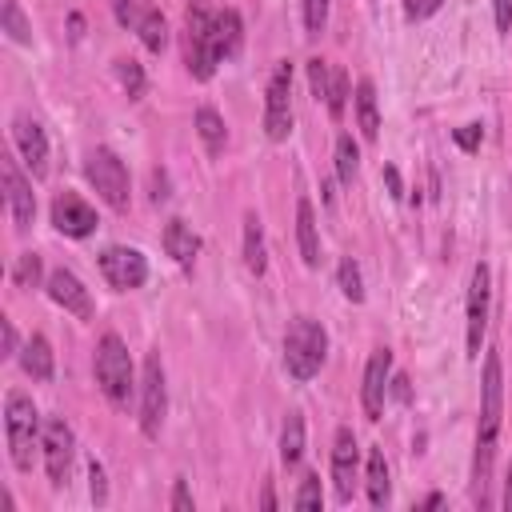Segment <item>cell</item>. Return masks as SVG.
<instances>
[{
  "label": "cell",
  "mask_w": 512,
  "mask_h": 512,
  "mask_svg": "<svg viewBox=\"0 0 512 512\" xmlns=\"http://www.w3.org/2000/svg\"><path fill=\"white\" fill-rule=\"evenodd\" d=\"M500 416H504V368H500V356L488 352L480 372V424H476V452H472V488L480 504H484V484H488L496 440H500Z\"/></svg>",
  "instance_id": "obj_1"
},
{
  "label": "cell",
  "mask_w": 512,
  "mask_h": 512,
  "mask_svg": "<svg viewBox=\"0 0 512 512\" xmlns=\"http://www.w3.org/2000/svg\"><path fill=\"white\" fill-rule=\"evenodd\" d=\"M324 356H328V332H324V324L312 320V316H296L288 324V332H284V368H288V376L300 380V384L312 380L320 372Z\"/></svg>",
  "instance_id": "obj_2"
},
{
  "label": "cell",
  "mask_w": 512,
  "mask_h": 512,
  "mask_svg": "<svg viewBox=\"0 0 512 512\" xmlns=\"http://www.w3.org/2000/svg\"><path fill=\"white\" fill-rule=\"evenodd\" d=\"M4 436H8V456L20 472L32 468V448L44 440V428H40V412L32 404L28 392L12 388L4 396Z\"/></svg>",
  "instance_id": "obj_3"
},
{
  "label": "cell",
  "mask_w": 512,
  "mask_h": 512,
  "mask_svg": "<svg viewBox=\"0 0 512 512\" xmlns=\"http://www.w3.org/2000/svg\"><path fill=\"white\" fill-rule=\"evenodd\" d=\"M132 356H128V344L116 336V332H104L100 344H96V384L100 392L108 396V404L124 408L128 396H132Z\"/></svg>",
  "instance_id": "obj_4"
},
{
  "label": "cell",
  "mask_w": 512,
  "mask_h": 512,
  "mask_svg": "<svg viewBox=\"0 0 512 512\" xmlns=\"http://www.w3.org/2000/svg\"><path fill=\"white\" fill-rule=\"evenodd\" d=\"M212 20L216 12H208V0H192L184 12V60L192 80H212L220 56L212 48Z\"/></svg>",
  "instance_id": "obj_5"
},
{
  "label": "cell",
  "mask_w": 512,
  "mask_h": 512,
  "mask_svg": "<svg viewBox=\"0 0 512 512\" xmlns=\"http://www.w3.org/2000/svg\"><path fill=\"white\" fill-rule=\"evenodd\" d=\"M84 172L112 212H128V168L112 148H92L84 160Z\"/></svg>",
  "instance_id": "obj_6"
},
{
  "label": "cell",
  "mask_w": 512,
  "mask_h": 512,
  "mask_svg": "<svg viewBox=\"0 0 512 512\" xmlns=\"http://www.w3.org/2000/svg\"><path fill=\"white\" fill-rule=\"evenodd\" d=\"M288 96H292V64L280 60L268 76V96H264V136L272 144L288 140V132H292V100Z\"/></svg>",
  "instance_id": "obj_7"
},
{
  "label": "cell",
  "mask_w": 512,
  "mask_h": 512,
  "mask_svg": "<svg viewBox=\"0 0 512 512\" xmlns=\"http://www.w3.org/2000/svg\"><path fill=\"white\" fill-rule=\"evenodd\" d=\"M488 296H492V272H488V264L480 260V264L472 268L468 304H464V344H468V360L480 356V340H484V328H488Z\"/></svg>",
  "instance_id": "obj_8"
},
{
  "label": "cell",
  "mask_w": 512,
  "mask_h": 512,
  "mask_svg": "<svg viewBox=\"0 0 512 512\" xmlns=\"http://www.w3.org/2000/svg\"><path fill=\"white\" fill-rule=\"evenodd\" d=\"M164 408H168V388H164V364L156 352H148L144 372H140V432L156 436L164 424Z\"/></svg>",
  "instance_id": "obj_9"
},
{
  "label": "cell",
  "mask_w": 512,
  "mask_h": 512,
  "mask_svg": "<svg viewBox=\"0 0 512 512\" xmlns=\"http://www.w3.org/2000/svg\"><path fill=\"white\" fill-rule=\"evenodd\" d=\"M40 448H44V468H48V480L60 488V484L68 480L72 452H76V436H72L68 420L48 416V420H44V440H40Z\"/></svg>",
  "instance_id": "obj_10"
},
{
  "label": "cell",
  "mask_w": 512,
  "mask_h": 512,
  "mask_svg": "<svg viewBox=\"0 0 512 512\" xmlns=\"http://www.w3.org/2000/svg\"><path fill=\"white\" fill-rule=\"evenodd\" d=\"M100 272H104V280H108L116 292H132V288H140V284L148 280V260H144L136 248L112 244V248L100 252Z\"/></svg>",
  "instance_id": "obj_11"
},
{
  "label": "cell",
  "mask_w": 512,
  "mask_h": 512,
  "mask_svg": "<svg viewBox=\"0 0 512 512\" xmlns=\"http://www.w3.org/2000/svg\"><path fill=\"white\" fill-rule=\"evenodd\" d=\"M356 472H360V444L352 428H336L332 436V484H336V500L348 504L356 492Z\"/></svg>",
  "instance_id": "obj_12"
},
{
  "label": "cell",
  "mask_w": 512,
  "mask_h": 512,
  "mask_svg": "<svg viewBox=\"0 0 512 512\" xmlns=\"http://www.w3.org/2000/svg\"><path fill=\"white\" fill-rule=\"evenodd\" d=\"M4 204H8V216H12V224L24 232V228H32V220H36V196H32V180L16 168V160L12 156H4Z\"/></svg>",
  "instance_id": "obj_13"
},
{
  "label": "cell",
  "mask_w": 512,
  "mask_h": 512,
  "mask_svg": "<svg viewBox=\"0 0 512 512\" xmlns=\"http://www.w3.org/2000/svg\"><path fill=\"white\" fill-rule=\"evenodd\" d=\"M52 224H56V232H64V236L84 240V236L96 232V212H92V204H88L84 196H76V192H56V200H52Z\"/></svg>",
  "instance_id": "obj_14"
},
{
  "label": "cell",
  "mask_w": 512,
  "mask_h": 512,
  "mask_svg": "<svg viewBox=\"0 0 512 512\" xmlns=\"http://www.w3.org/2000/svg\"><path fill=\"white\" fill-rule=\"evenodd\" d=\"M388 376H392V352L376 348L364 364V384H360V404H364L368 420H380V412H384V396H388V384H392Z\"/></svg>",
  "instance_id": "obj_15"
},
{
  "label": "cell",
  "mask_w": 512,
  "mask_h": 512,
  "mask_svg": "<svg viewBox=\"0 0 512 512\" xmlns=\"http://www.w3.org/2000/svg\"><path fill=\"white\" fill-rule=\"evenodd\" d=\"M44 284H48L52 304H60L64 312H72L76 320H92V296H88V288L80 284L76 272H68V268H52Z\"/></svg>",
  "instance_id": "obj_16"
},
{
  "label": "cell",
  "mask_w": 512,
  "mask_h": 512,
  "mask_svg": "<svg viewBox=\"0 0 512 512\" xmlns=\"http://www.w3.org/2000/svg\"><path fill=\"white\" fill-rule=\"evenodd\" d=\"M12 140H16L20 160L28 164V172L40 180L48 172V136H44V128L32 116H16L12 120Z\"/></svg>",
  "instance_id": "obj_17"
},
{
  "label": "cell",
  "mask_w": 512,
  "mask_h": 512,
  "mask_svg": "<svg viewBox=\"0 0 512 512\" xmlns=\"http://www.w3.org/2000/svg\"><path fill=\"white\" fill-rule=\"evenodd\" d=\"M240 44H244V20H240V12L236 8L216 12V20H212V48H216V56L228 60V56L240 52Z\"/></svg>",
  "instance_id": "obj_18"
},
{
  "label": "cell",
  "mask_w": 512,
  "mask_h": 512,
  "mask_svg": "<svg viewBox=\"0 0 512 512\" xmlns=\"http://www.w3.org/2000/svg\"><path fill=\"white\" fill-rule=\"evenodd\" d=\"M160 240H164V252H168L180 268H192V260H196V252H200V236L192 232V224H184V220H168Z\"/></svg>",
  "instance_id": "obj_19"
},
{
  "label": "cell",
  "mask_w": 512,
  "mask_h": 512,
  "mask_svg": "<svg viewBox=\"0 0 512 512\" xmlns=\"http://www.w3.org/2000/svg\"><path fill=\"white\" fill-rule=\"evenodd\" d=\"M296 240H300V260L308 268L320 264V232H316V208L312 200H296Z\"/></svg>",
  "instance_id": "obj_20"
},
{
  "label": "cell",
  "mask_w": 512,
  "mask_h": 512,
  "mask_svg": "<svg viewBox=\"0 0 512 512\" xmlns=\"http://www.w3.org/2000/svg\"><path fill=\"white\" fill-rule=\"evenodd\" d=\"M20 368H24L32 380H52L56 360H52V344H48V336L32 332V336L24 340V348H20Z\"/></svg>",
  "instance_id": "obj_21"
},
{
  "label": "cell",
  "mask_w": 512,
  "mask_h": 512,
  "mask_svg": "<svg viewBox=\"0 0 512 512\" xmlns=\"http://www.w3.org/2000/svg\"><path fill=\"white\" fill-rule=\"evenodd\" d=\"M356 124H360V136L364 140H376L380 136V108H376V84L372 80H360L356 84Z\"/></svg>",
  "instance_id": "obj_22"
},
{
  "label": "cell",
  "mask_w": 512,
  "mask_h": 512,
  "mask_svg": "<svg viewBox=\"0 0 512 512\" xmlns=\"http://www.w3.org/2000/svg\"><path fill=\"white\" fill-rule=\"evenodd\" d=\"M244 264H248V272H256V276L268 268V244H264V228H260L256 212L244 216Z\"/></svg>",
  "instance_id": "obj_23"
},
{
  "label": "cell",
  "mask_w": 512,
  "mask_h": 512,
  "mask_svg": "<svg viewBox=\"0 0 512 512\" xmlns=\"http://www.w3.org/2000/svg\"><path fill=\"white\" fill-rule=\"evenodd\" d=\"M192 124H196V136L204 140V148L212 156H220L224 152V120H220V112L212 104H200L196 116H192Z\"/></svg>",
  "instance_id": "obj_24"
},
{
  "label": "cell",
  "mask_w": 512,
  "mask_h": 512,
  "mask_svg": "<svg viewBox=\"0 0 512 512\" xmlns=\"http://www.w3.org/2000/svg\"><path fill=\"white\" fill-rule=\"evenodd\" d=\"M364 484H368V504H372V508H384V504H388V464H384V448H372V452H368Z\"/></svg>",
  "instance_id": "obj_25"
},
{
  "label": "cell",
  "mask_w": 512,
  "mask_h": 512,
  "mask_svg": "<svg viewBox=\"0 0 512 512\" xmlns=\"http://www.w3.org/2000/svg\"><path fill=\"white\" fill-rule=\"evenodd\" d=\"M136 32H140V44L148 52H164V44H168V20L160 16V8H144Z\"/></svg>",
  "instance_id": "obj_26"
},
{
  "label": "cell",
  "mask_w": 512,
  "mask_h": 512,
  "mask_svg": "<svg viewBox=\"0 0 512 512\" xmlns=\"http://www.w3.org/2000/svg\"><path fill=\"white\" fill-rule=\"evenodd\" d=\"M300 456H304V420H300V412H292L284 420V428H280V460L288 468H296Z\"/></svg>",
  "instance_id": "obj_27"
},
{
  "label": "cell",
  "mask_w": 512,
  "mask_h": 512,
  "mask_svg": "<svg viewBox=\"0 0 512 512\" xmlns=\"http://www.w3.org/2000/svg\"><path fill=\"white\" fill-rule=\"evenodd\" d=\"M336 284H340L344 300H352V304L364 300V276H360V264H356L352 256H344V260L336 264Z\"/></svg>",
  "instance_id": "obj_28"
},
{
  "label": "cell",
  "mask_w": 512,
  "mask_h": 512,
  "mask_svg": "<svg viewBox=\"0 0 512 512\" xmlns=\"http://www.w3.org/2000/svg\"><path fill=\"white\" fill-rule=\"evenodd\" d=\"M0 24H4V32H8L16 44H32V24L24 20V12H20L16 0H4V4H0Z\"/></svg>",
  "instance_id": "obj_29"
},
{
  "label": "cell",
  "mask_w": 512,
  "mask_h": 512,
  "mask_svg": "<svg viewBox=\"0 0 512 512\" xmlns=\"http://www.w3.org/2000/svg\"><path fill=\"white\" fill-rule=\"evenodd\" d=\"M356 168H360V148H356L352 136H340V140H336V180H340V184H352Z\"/></svg>",
  "instance_id": "obj_30"
},
{
  "label": "cell",
  "mask_w": 512,
  "mask_h": 512,
  "mask_svg": "<svg viewBox=\"0 0 512 512\" xmlns=\"http://www.w3.org/2000/svg\"><path fill=\"white\" fill-rule=\"evenodd\" d=\"M116 76H120V88H124L128 100H140L144 96V68H140V60H132V56L116 60Z\"/></svg>",
  "instance_id": "obj_31"
},
{
  "label": "cell",
  "mask_w": 512,
  "mask_h": 512,
  "mask_svg": "<svg viewBox=\"0 0 512 512\" xmlns=\"http://www.w3.org/2000/svg\"><path fill=\"white\" fill-rule=\"evenodd\" d=\"M40 276H44L40 256H36V252H20V256H16V268H12L16 288H36V284H40Z\"/></svg>",
  "instance_id": "obj_32"
},
{
  "label": "cell",
  "mask_w": 512,
  "mask_h": 512,
  "mask_svg": "<svg viewBox=\"0 0 512 512\" xmlns=\"http://www.w3.org/2000/svg\"><path fill=\"white\" fill-rule=\"evenodd\" d=\"M324 108H328L332 120H340L344 108H348V72L336 68V64H332V92H328V104H324Z\"/></svg>",
  "instance_id": "obj_33"
},
{
  "label": "cell",
  "mask_w": 512,
  "mask_h": 512,
  "mask_svg": "<svg viewBox=\"0 0 512 512\" xmlns=\"http://www.w3.org/2000/svg\"><path fill=\"white\" fill-rule=\"evenodd\" d=\"M308 84H312V96L328 104V92H332V64L328 60H308Z\"/></svg>",
  "instance_id": "obj_34"
},
{
  "label": "cell",
  "mask_w": 512,
  "mask_h": 512,
  "mask_svg": "<svg viewBox=\"0 0 512 512\" xmlns=\"http://www.w3.org/2000/svg\"><path fill=\"white\" fill-rule=\"evenodd\" d=\"M320 476L316 472H308L304 480H300V488H296V496H292V504L296 508H320Z\"/></svg>",
  "instance_id": "obj_35"
},
{
  "label": "cell",
  "mask_w": 512,
  "mask_h": 512,
  "mask_svg": "<svg viewBox=\"0 0 512 512\" xmlns=\"http://www.w3.org/2000/svg\"><path fill=\"white\" fill-rule=\"evenodd\" d=\"M328 24V0H304V28L316 36Z\"/></svg>",
  "instance_id": "obj_36"
},
{
  "label": "cell",
  "mask_w": 512,
  "mask_h": 512,
  "mask_svg": "<svg viewBox=\"0 0 512 512\" xmlns=\"http://www.w3.org/2000/svg\"><path fill=\"white\" fill-rule=\"evenodd\" d=\"M88 480H92V484H88V488H92V504H96V508L108 504V476H104V464H100V460L88 464Z\"/></svg>",
  "instance_id": "obj_37"
},
{
  "label": "cell",
  "mask_w": 512,
  "mask_h": 512,
  "mask_svg": "<svg viewBox=\"0 0 512 512\" xmlns=\"http://www.w3.org/2000/svg\"><path fill=\"white\" fill-rule=\"evenodd\" d=\"M452 140H456L464 152H476V148H480V140H484V128H480V124H464V128H456V132H452Z\"/></svg>",
  "instance_id": "obj_38"
},
{
  "label": "cell",
  "mask_w": 512,
  "mask_h": 512,
  "mask_svg": "<svg viewBox=\"0 0 512 512\" xmlns=\"http://www.w3.org/2000/svg\"><path fill=\"white\" fill-rule=\"evenodd\" d=\"M148 196H152V204H164L168 200V172L164 168H152V176H148Z\"/></svg>",
  "instance_id": "obj_39"
},
{
  "label": "cell",
  "mask_w": 512,
  "mask_h": 512,
  "mask_svg": "<svg viewBox=\"0 0 512 512\" xmlns=\"http://www.w3.org/2000/svg\"><path fill=\"white\" fill-rule=\"evenodd\" d=\"M440 4H444V0H404V16H408V20H424V16H432Z\"/></svg>",
  "instance_id": "obj_40"
},
{
  "label": "cell",
  "mask_w": 512,
  "mask_h": 512,
  "mask_svg": "<svg viewBox=\"0 0 512 512\" xmlns=\"http://www.w3.org/2000/svg\"><path fill=\"white\" fill-rule=\"evenodd\" d=\"M172 508H176V512H192V508H196V504H192V492H188L184 480L172 484Z\"/></svg>",
  "instance_id": "obj_41"
},
{
  "label": "cell",
  "mask_w": 512,
  "mask_h": 512,
  "mask_svg": "<svg viewBox=\"0 0 512 512\" xmlns=\"http://www.w3.org/2000/svg\"><path fill=\"white\" fill-rule=\"evenodd\" d=\"M112 8H116V20H120L124 28H128V24H132V28L140 24V12H136V4H132V0H112Z\"/></svg>",
  "instance_id": "obj_42"
},
{
  "label": "cell",
  "mask_w": 512,
  "mask_h": 512,
  "mask_svg": "<svg viewBox=\"0 0 512 512\" xmlns=\"http://www.w3.org/2000/svg\"><path fill=\"white\" fill-rule=\"evenodd\" d=\"M492 16H496V32L512 28V0H492Z\"/></svg>",
  "instance_id": "obj_43"
},
{
  "label": "cell",
  "mask_w": 512,
  "mask_h": 512,
  "mask_svg": "<svg viewBox=\"0 0 512 512\" xmlns=\"http://www.w3.org/2000/svg\"><path fill=\"white\" fill-rule=\"evenodd\" d=\"M0 332H4V356H16V348H20V336H16L12 320H0Z\"/></svg>",
  "instance_id": "obj_44"
},
{
  "label": "cell",
  "mask_w": 512,
  "mask_h": 512,
  "mask_svg": "<svg viewBox=\"0 0 512 512\" xmlns=\"http://www.w3.org/2000/svg\"><path fill=\"white\" fill-rule=\"evenodd\" d=\"M384 184H388V192H392V196H396V200H400V196H404V184H400V172H396V168H392V164H384Z\"/></svg>",
  "instance_id": "obj_45"
},
{
  "label": "cell",
  "mask_w": 512,
  "mask_h": 512,
  "mask_svg": "<svg viewBox=\"0 0 512 512\" xmlns=\"http://www.w3.org/2000/svg\"><path fill=\"white\" fill-rule=\"evenodd\" d=\"M68 36H72V40H80V36H84V16H80V12H72V16H68Z\"/></svg>",
  "instance_id": "obj_46"
},
{
  "label": "cell",
  "mask_w": 512,
  "mask_h": 512,
  "mask_svg": "<svg viewBox=\"0 0 512 512\" xmlns=\"http://www.w3.org/2000/svg\"><path fill=\"white\" fill-rule=\"evenodd\" d=\"M392 396L396 400H408V376H392Z\"/></svg>",
  "instance_id": "obj_47"
},
{
  "label": "cell",
  "mask_w": 512,
  "mask_h": 512,
  "mask_svg": "<svg viewBox=\"0 0 512 512\" xmlns=\"http://www.w3.org/2000/svg\"><path fill=\"white\" fill-rule=\"evenodd\" d=\"M504 508L512 512V464H508V472H504Z\"/></svg>",
  "instance_id": "obj_48"
},
{
  "label": "cell",
  "mask_w": 512,
  "mask_h": 512,
  "mask_svg": "<svg viewBox=\"0 0 512 512\" xmlns=\"http://www.w3.org/2000/svg\"><path fill=\"white\" fill-rule=\"evenodd\" d=\"M260 508H264V512H272V508H276V496H272V484H264V496H260Z\"/></svg>",
  "instance_id": "obj_49"
},
{
  "label": "cell",
  "mask_w": 512,
  "mask_h": 512,
  "mask_svg": "<svg viewBox=\"0 0 512 512\" xmlns=\"http://www.w3.org/2000/svg\"><path fill=\"white\" fill-rule=\"evenodd\" d=\"M440 504H444V496H440V492H432V496H424V504H420V508H440Z\"/></svg>",
  "instance_id": "obj_50"
}]
</instances>
